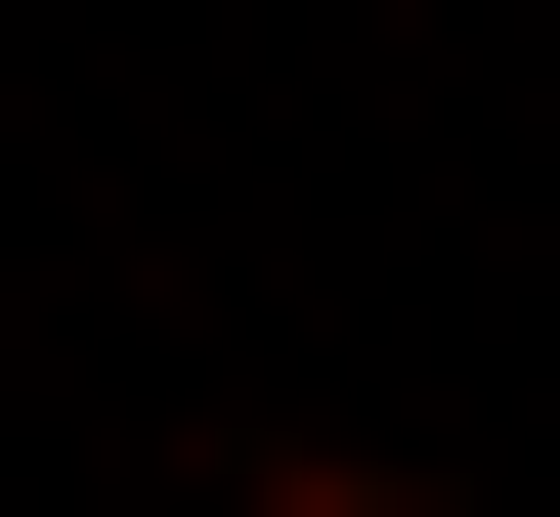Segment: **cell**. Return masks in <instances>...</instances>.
Instances as JSON below:
<instances>
[{
  "label": "cell",
  "mask_w": 560,
  "mask_h": 517,
  "mask_svg": "<svg viewBox=\"0 0 560 517\" xmlns=\"http://www.w3.org/2000/svg\"><path fill=\"white\" fill-rule=\"evenodd\" d=\"M215 517H475V474H388V432H215Z\"/></svg>",
  "instance_id": "obj_1"
}]
</instances>
